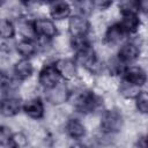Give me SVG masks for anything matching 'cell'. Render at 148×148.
<instances>
[{"label": "cell", "mask_w": 148, "mask_h": 148, "mask_svg": "<svg viewBox=\"0 0 148 148\" xmlns=\"http://www.w3.org/2000/svg\"><path fill=\"white\" fill-rule=\"evenodd\" d=\"M44 92H45L46 102H49L52 105H61L66 103L72 96V91L69 87L67 86L66 82H62V81H60L58 84H56L51 89L44 90Z\"/></svg>", "instance_id": "5b68a950"}, {"label": "cell", "mask_w": 148, "mask_h": 148, "mask_svg": "<svg viewBox=\"0 0 148 148\" xmlns=\"http://www.w3.org/2000/svg\"><path fill=\"white\" fill-rule=\"evenodd\" d=\"M105 67H106L108 72L110 73V75H119V76H121L127 66L125 64H123L117 57H114V58H112V59H110L108 61Z\"/></svg>", "instance_id": "7402d4cb"}, {"label": "cell", "mask_w": 148, "mask_h": 148, "mask_svg": "<svg viewBox=\"0 0 148 148\" xmlns=\"http://www.w3.org/2000/svg\"><path fill=\"white\" fill-rule=\"evenodd\" d=\"M140 54H141V46L139 45L138 42L132 39V40H127L120 45L116 57L123 64H125L126 66H130L131 64H133L134 61H136L139 59Z\"/></svg>", "instance_id": "8992f818"}, {"label": "cell", "mask_w": 148, "mask_h": 148, "mask_svg": "<svg viewBox=\"0 0 148 148\" xmlns=\"http://www.w3.org/2000/svg\"><path fill=\"white\" fill-rule=\"evenodd\" d=\"M0 5H1V3H0Z\"/></svg>", "instance_id": "83f0119b"}, {"label": "cell", "mask_w": 148, "mask_h": 148, "mask_svg": "<svg viewBox=\"0 0 148 148\" xmlns=\"http://www.w3.org/2000/svg\"><path fill=\"white\" fill-rule=\"evenodd\" d=\"M118 92L126 99H135V97L141 92V88L124 79H120L118 84Z\"/></svg>", "instance_id": "d6986e66"}, {"label": "cell", "mask_w": 148, "mask_h": 148, "mask_svg": "<svg viewBox=\"0 0 148 148\" xmlns=\"http://www.w3.org/2000/svg\"><path fill=\"white\" fill-rule=\"evenodd\" d=\"M60 81H61L60 75L57 72L53 62L43 66V68L38 73V84L44 90L51 89L52 87H54L56 84H58Z\"/></svg>", "instance_id": "ba28073f"}, {"label": "cell", "mask_w": 148, "mask_h": 148, "mask_svg": "<svg viewBox=\"0 0 148 148\" xmlns=\"http://www.w3.org/2000/svg\"><path fill=\"white\" fill-rule=\"evenodd\" d=\"M34 28L37 38L51 40L58 36V27L50 17H36L34 18Z\"/></svg>", "instance_id": "277c9868"}, {"label": "cell", "mask_w": 148, "mask_h": 148, "mask_svg": "<svg viewBox=\"0 0 148 148\" xmlns=\"http://www.w3.org/2000/svg\"><path fill=\"white\" fill-rule=\"evenodd\" d=\"M22 101L15 96H6L0 99V114L5 118L17 116L22 111Z\"/></svg>", "instance_id": "30bf717a"}, {"label": "cell", "mask_w": 148, "mask_h": 148, "mask_svg": "<svg viewBox=\"0 0 148 148\" xmlns=\"http://www.w3.org/2000/svg\"><path fill=\"white\" fill-rule=\"evenodd\" d=\"M103 104V99L99 95L90 89H82L74 95L73 106L74 109L83 114L92 113L97 111Z\"/></svg>", "instance_id": "6da1fadb"}, {"label": "cell", "mask_w": 148, "mask_h": 148, "mask_svg": "<svg viewBox=\"0 0 148 148\" xmlns=\"http://www.w3.org/2000/svg\"><path fill=\"white\" fill-rule=\"evenodd\" d=\"M28 146H29L28 135L22 131L13 132L7 145L8 148H28Z\"/></svg>", "instance_id": "ffe728a7"}, {"label": "cell", "mask_w": 148, "mask_h": 148, "mask_svg": "<svg viewBox=\"0 0 148 148\" xmlns=\"http://www.w3.org/2000/svg\"><path fill=\"white\" fill-rule=\"evenodd\" d=\"M134 103H135L136 110L140 113L147 114V112H148V95L145 90H141V92L135 97Z\"/></svg>", "instance_id": "603a6c76"}, {"label": "cell", "mask_w": 148, "mask_h": 148, "mask_svg": "<svg viewBox=\"0 0 148 148\" xmlns=\"http://www.w3.org/2000/svg\"><path fill=\"white\" fill-rule=\"evenodd\" d=\"M60 79L64 81H72L76 77L79 66L72 58H59L53 62Z\"/></svg>", "instance_id": "52a82bcc"}, {"label": "cell", "mask_w": 148, "mask_h": 148, "mask_svg": "<svg viewBox=\"0 0 148 148\" xmlns=\"http://www.w3.org/2000/svg\"><path fill=\"white\" fill-rule=\"evenodd\" d=\"M92 6L94 9H98V10H106L112 6V1L109 0H98V1H92Z\"/></svg>", "instance_id": "d4e9b609"}, {"label": "cell", "mask_w": 148, "mask_h": 148, "mask_svg": "<svg viewBox=\"0 0 148 148\" xmlns=\"http://www.w3.org/2000/svg\"><path fill=\"white\" fill-rule=\"evenodd\" d=\"M13 73L17 80H27L34 74V65L30 61V59H23L21 58L17 60L13 66Z\"/></svg>", "instance_id": "ac0fdd59"}, {"label": "cell", "mask_w": 148, "mask_h": 148, "mask_svg": "<svg viewBox=\"0 0 148 148\" xmlns=\"http://www.w3.org/2000/svg\"><path fill=\"white\" fill-rule=\"evenodd\" d=\"M16 35L15 23L9 18L0 20V38L2 39H12Z\"/></svg>", "instance_id": "44dd1931"}, {"label": "cell", "mask_w": 148, "mask_h": 148, "mask_svg": "<svg viewBox=\"0 0 148 148\" xmlns=\"http://www.w3.org/2000/svg\"><path fill=\"white\" fill-rule=\"evenodd\" d=\"M125 36L126 35L121 30L118 22L112 23L105 29V32L103 35V43L108 46H117L124 40Z\"/></svg>", "instance_id": "9a60e30c"}, {"label": "cell", "mask_w": 148, "mask_h": 148, "mask_svg": "<svg viewBox=\"0 0 148 148\" xmlns=\"http://www.w3.org/2000/svg\"><path fill=\"white\" fill-rule=\"evenodd\" d=\"M124 125V117L118 109H105L101 113L99 130L102 134L113 135L121 131Z\"/></svg>", "instance_id": "7a4b0ae2"}, {"label": "cell", "mask_w": 148, "mask_h": 148, "mask_svg": "<svg viewBox=\"0 0 148 148\" xmlns=\"http://www.w3.org/2000/svg\"><path fill=\"white\" fill-rule=\"evenodd\" d=\"M121 79L142 88L147 82V74H146V71L141 66L130 65L125 68L123 75H121Z\"/></svg>", "instance_id": "7c38bea8"}, {"label": "cell", "mask_w": 148, "mask_h": 148, "mask_svg": "<svg viewBox=\"0 0 148 148\" xmlns=\"http://www.w3.org/2000/svg\"><path fill=\"white\" fill-rule=\"evenodd\" d=\"M69 148H89V147H88V145H87V143L82 142L81 140H77V141L73 142V143L69 146Z\"/></svg>", "instance_id": "4316f807"}, {"label": "cell", "mask_w": 148, "mask_h": 148, "mask_svg": "<svg viewBox=\"0 0 148 148\" xmlns=\"http://www.w3.org/2000/svg\"><path fill=\"white\" fill-rule=\"evenodd\" d=\"M12 133L13 132L10 131L9 127H7L5 125H0V146H6L7 147Z\"/></svg>", "instance_id": "cb8c5ba5"}, {"label": "cell", "mask_w": 148, "mask_h": 148, "mask_svg": "<svg viewBox=\"0 0 148 148\" xmlns=\"http://www.w3.org/2000/svg\"><path fill=\"white\" fill-rule=\"evenodd\" d=\"M15 50L21 56V58H23V59H30L31 57H34L38 52V45H37V42L36 40L21 38L18 42H16Z\"/></svg>", "instance_id": "e0dca14e"}, {"label": "cell", "mask_w": 148, "mask_h": 148, "mask_svg": "<svg viewBox=\"0 0 148 148\" xmlns=\"http://www.w3.org/2000/svg\"><path fill=\"white\" fill-rule=\"evenodd\" d=\"M15 27H16V31H18V34L23 39H32V40L37 39L34 28V18H30L25 15H21L17 17Z\"/></svg>", "instance_id": "5bb4252c"}, {"label": "cell", "mask_w": 148, "mask_h": 148, "mask_svg": "<svg viewBox=\"0 0 148 148\" xmlns=\"http://www.w3.org/2000/svg\"><path fill=\"white\" fill-rule=\"evenodd\" d=\"M65 132L71 139L77 141V140H81L86 136L87 127L80 119L68 118L66 124H65Z\"/></svg>", "instance_id": "2e32d148"}, {"label": "cell", "mask_w": 148, "mask_h": 148, "mask_svg": "<svg viewBox=\"0 0 148 148\" xmlns=\"http://www.w3.org/2000/svg\"><path fill=\"white\" fill-rule=\"evenodd\" d=\"M67 29L71 38H86L90 32L91 25L86 16L74 14L71 15V17L68 18Z\"/></svg>", "instance_id": "3957f363"}, {"label": "cell", "mask_w": 148, "mask_h": 148, "mask_svg": "<svg viewBox=\"0 0 148 148\" xmlns=\"http://www.w3.org/2000/svg\"><path fill=\"white\" fill-rule=\"evenodd\" d=\"M22 111L31 119L39 120L45 114V104L40 97H32L23 102Z\"/></svg>", "instance_id": "9c48e42d"}, {"label": "cell", "mask_w": 148, "mask_h": 148, "mask_svg": "<svg viewBox=\"0 0 148 148\" xmlns=\"http://www.w3.org/2000/svg\"><path fill=\"white\" fill-rule=\"evenodd\" d=\"M50 18L56 21H62L69 18L72 15V6L67 1H53L49 7Z\"/></svg>", "instance_id": "4fadbf2b"}, {"label": "cell", "mask_w": 148, "mask_h": 148, "mask_svg": "<svg viewBox=\"0 0 148 148\" xmlns=\"http://www.w3.org/2000/svg\"><path fill=\"white\" fill-rule=\"evenodd\" d=\"M136 148H147V138L146 135H141L136 140Z\"/></svg>", "instance_id": "484cf974"}, {"label": "cell", "mask_w": 148, "mask_h": 148, "mask_svg": "<svg viewBox=\"0 0 148 148\" xmlns=\"http://www.w3.org/2000/svg\"><path fill=\"white\" fill-rule=\"evenodd\" d=\"M125 35H134L141 25L140 14L138 13H120V21L118 22Z\"/></svg>", "instance_id": "8fae6325"}]
</instances>
